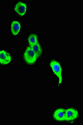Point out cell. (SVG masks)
<instances>
[{
    "mask_svg": "<svg viewBox=\"0 0 83 125\" xmlns=\"http://www.w3.org/2000/svg\"><path fill=\"white\" fill-rule=\"evenodd\" d=\"M29 43L30 46L34 44H36L38 43L37 36L34 34H31L29 37Z\"/></svg>",
    "mask_w": 83,
    "mask_h": 125,
    "instance_id": "9",
    "label": "cell"
},
{
    "mask_svg": "<svg viewBox=\"0 0 83 125\" xmlns=\"http://www.w3.org/2000/svg\"><path fill=\"white\" fill-rule=\"evenodd\" d=\"M21 26L20 23L17 21H13L11 24V31L12 34L16 36L20 31Z\"/></svg>",
    "mask_w": 83,
    "mask_h": 125,
    "instance_id": "7",
    "label": "cell"
},
{
    "mask_svg": "<svg viewBox=\"0 0 83 125\" xmlns=\"http://www.w3.org/2000/svg\"><path fill=\"white\" fill-rule=\"evenodd\" d=\"M77 111L73 108H69L65 111V121H73L77 118Z\"/></svg>",
    "mask_w": 83,
    "mask_h": 125,
    "instance_id": "4",
    "label": "cell"
},
{
    "mask_svg": "<svg viewBox=\"0 0 83 125\" xmlns=\"http://www.w3.org/2000/svg\"><path fill=\"white\" fill-rule=\"evenodd\" d=\"M50 66L55 75L59 78L58 86L60 85L62 82V68L60 64L58 61L55 60H52L50 63Z\"/></svg>",
    "mask_w": 83,
    "mask_h": 125,
    "instance_id": "1",
    "label": "cell"
},
{
    "mask_svg": "<svg viewBox=\"0 0 83 125\" xmlns=\"http://www.w3.org/2000/svg\"><path fill=\"white\" fill-rule=\"evenodd\" d=\"M11 61L10 54L4 50L0 51V63L2 65H7Z\"/></svg>",
    "mask_w": 83,
    "mask_h": 125,
    "instance_id": "3",
    "label": "cell"
},
{
    "mask_svg": "<svg viewBox=\"0 0 83 125\" xmlns=\"http://www.w3.org/2000/svg\"><path fill=\"white\" fill-rule=\"evenodd\" d=\"M26 5L21 2H19L15 6V11L21 16H24L26 14Z\"/></svg>",
    "mask_w": 83,
    "mask_h": 125,
    "instance_id": "5",
    "label": "cell"
},
{
    "mask_svg": "<svg viewBox=\"0 0 83 125\" xmlns=\"http://www.w3.org/2000/svg\"><path fill=\"white\" fill-rule=\"evenodd\" d=\"M31 48L36 54L37 58L40 57L42 53V50L39 43L31 46Z\"/></svg>",
    "mask_w": 83,
    "mask_h": 125,
    "instance_id": "8",
    "label": "cell"
},
{
    "mask_svg": "<svg viewBox=\"0 0 83 125\" xmlns=\"http://www.w3.org/2000/svg\"><path fill=\"white\" fill-rule=\"evenodd\" d=\"M23 57L26 63L29 65L34 64L37 58L36 54L30 47H28L26 49Z\"/></svg>",
    "mask_w": 83,
    "mask_h": 125,
    "instance_id": "2",
    "label": "cell"
},
{
    "mask_svg": "<svg viewBox=\"0 0 83 125\" xmlns=\"http://www.w3.org/2000/svg\"><path fill=\"white\" fill-rule=\"evenodd\" d=\"M65 111L62 108L56 110L53 115V118L57 121H65Z\"/></svg>",
    "mask_w": 83,
    "mask_h": 125,
    "instance_id": "6",
    "label": "cell"
}]
</instances>
